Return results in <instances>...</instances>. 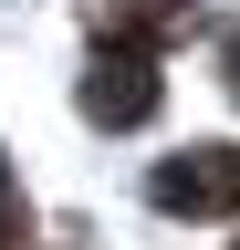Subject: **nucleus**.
Masks as SVG:
<instances>
[{
	"label": "nucleus",
	"instance_id": "obj_1",
	"mask_svg": "<svg viewBox=\"0 0 240 250\" xmlns=\"http://www.w3.org/2000/svg\"><path fill=\"white\" fill-rule=\"evenodd\" d=\"M146 198H157L167 219H219V208H240V146H188V156H167V167L146 177Z\"/></svg>",
	"mask_w": 240,
	"mask_h": 250
},
{
	"label": "nucleus",
	"instance_id": "obj_2",
	"mask_svg": "<svg viewBox=\"0 0 240 250\" xmlns=\"http://www.w3.org/2000/svg\"><path fill=\"white\" fill-rule=\"evenodd\" d=\"M84 115H94V125H146V115H157V73H146V52H105L94 73H84Z\"/></svg>",
	"mask_w": 240,
	"mask_h": 250
},
{
	"label": "nucleus",
	"instance_id": "obj_3",
	"mask_svg": "<svg viewBox=\"0 0 240 250\" xmlns=\"http://www.w3.org/2000/svg\"><path fill=\"white\" fill-rule=\"evenodd\" d=\"M94 21L115 31V52H146L157 31H177V21H188V0H94Z\"/></svg>",
	"mask_w": 240,
	"mask_h": 250
},
{
	"label": "nucleus",
	"instance_id": "obj_4",
	"mask_svg": "<svg viewBox=\"0 0 240 250\" xmlns=\"http://www.w3.org/2000/svg\"><path fill=\"white\" fill-rule=\"evenodd\" d=\"M230 94H240V42H230Z\"/></svg>",
	"mask_w": 240,
	"mask_h": 250
}]
</instances>
